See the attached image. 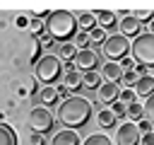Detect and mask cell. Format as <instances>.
<instances>
[{"label":"cell","mask_w":154,"mask_h":145,"mask_svg":"<svg viewBox=\"0 0 154 145\" xmlns=\"http://www.w3.org/2000/svg\"><path fill=\"white\" fill-rule=\"evenodd\" d=\"M53 114L46 109V106H36L34 111H31V116H29V126H31V133H48V130H53Z\"/></svg>","instance_id":"6"},{"label":"cell","mask_w":154,"mask_h":145,"mask_svg":"<svg viewBox=\"0 0 154 145\" xmlns=\"http://www.w3.org/2000/svg\"><path fill=\"white\" fill-rule=\"evenodd\" d=\"M111 111H113L116 118H123V116H125V104H123V102H113V104H111Z\"/></svg>","instance_id":"30"},{"label":"cell","mask_w":154,"mask_h":145,"mask_svg":"<svg viewBox=\"0 0 154 145\" xmlns=\"http://www.w3.org/2000/svg\"><path fill=\"white\" fill-rule=\"evenodd\" d=\"M0 145H17V133L5 123H0Z\"/></svg>","instance_id":"18"},{"label":"cell","mask_w":154,"mask_h":145,"mask_svg":"<svg viewBox=\"0 0 154 145\" xmlns=\"http://www.w3.org/2000/svg\"><path fill=\"white\" fill-rule=\"evenodd\" d=\"M26 22H29V19H26L24 14H19V17H17V27H19V29H24V27H26Z\"/></svg>","instance_id":"37"},{"label":"cell","mask_w":154,"mask_h":145,"mask_svg":"<svg viewBox=\"0 0 154 145\" xmlns=\"http://www.w3.org/2000/svg\"><path fill=\"white\" fill-rule=\"evenodd\" d=\"M55 92H58V99H60V97H63V99H67V97H72V94H70V89H67L65 85H60V87H58Z\"/></svg>","instance_id":"35"},{"label":"cell","mask_w":154,"mask_h":145,"mask_svg":"<svg viewBox=\"0 0 154 145\" xmlns=\"http://www.w3.org/2000/svg\"><path fill=\"white\" fill-rule=\"evenodd\" d=\"M46 34L53 39V41H60V44H67L70 39L77 36V14H72L70 10H53L48 12L46 17Z\"/></svg>","instance_id":"2"},{"label":"cell","mask_w":154,"mask_h":145,"mask_svg":"<svg viewBox=\"0 0 154 145\" xmlns=\"http://www.w3.org/2000/svg\"><path fill=\"white\" fill-rule=\"evenodd\" d=\"M140 138H142V133L137 130V123L125 121L123 126H118V133H116L118 145H140Z\"/></svg>","instance_id":"7"},{"label":"cell","mask_w":154,"mask_h":145,"mask_svg":"<svg viewBox=\"0 0 154 145\" xmlns=\"http://www.w3.org/2000/svg\"><path fill=\"white\" fill-rule=\"evenodd\" d=\"M135 94H137V97H149V94H154V77H152V75L137 77V82H135Z\"/></svg>","instance_id":"12"},{"label":"cell","mask_w":154,"mask_h":145,"mask_svg":"<svg viewBox=\"0 0 154 145\" xmlns=\"http://www.w3.org/2000/svg\"><path fill=\"white\" fill-rule=\"evenodd\" d=\"M82 85H84L87 89H99V87H101V77H99V72H96V70L84 72V75H82Z\"/></svg>","instance_id":"19"},{"label":"cell","mask_w":154,"mask_h":145,"mask_svg":"<svg viewBox=\"0 0 154 145\" xmlns=\"http://www.w3.org/2000/svg\"><path fill=\"white\" fill-rule=\"evenodd\" d=\"M132 17H135L140 24H144V22H152V19H154V12H152V10H137V12H132Z\"/></svg>","instance_id":"26"},{"label":"cell","mask_w":154,"mask_h":145,"mask_svg":"<svg viewBox=\"0 0 154 145\" xmlns=\"http://www.w3.org/2000/svg\"><path fill=\"white\" fill-rule=\"evenodd\" d=\"M60 75H63V63H60L58 56L48 53V56L38 58V63H36V80L38 82H43L46 87H51L53 82L60 80Z\"/></svg>","instance_id":"4"},{"label":"cell","mask_w":154,"mask_h":145,"mask_svg":"<svg viewBox=\"0 0 154 145\" xmlns=\"http://www.w3.org/2000/svg\"><path fill=\"white\" fill-rule=\"evenodd\" d=\"M120 82H125L128 85V89L130 87H135V82H137V75H135V70H128V72H123V80Z\"/></svg>","instance_id":"29"},{"label":"cell","mask_w":154,"mask_h":145,"mask_svg":"<svg viewBox=\"0 0 154 145\" xmlns=\"http://www.w3.org/2000/svg\"><path fill=\"white\" fill-rule=\"evenodd\" d=\"M152 128H154V126H152L147 118H140V121H137V130H140L142 135H144V133H152Z\"/></svg>","instance_id":"32"},{"label":"cell","mask_w":154,"mask_h":145,"mask_svg":"<svg viewBox=\"0 0 154 145\" xmlns=\"http://www.w3.org/2000/svg\"><path fill=\"white\" fill-rule=\"evenodd\" d=\"M103 41H106V31H103L101 27H96V29L89 31V46H99V44H103Z\"/></svg>","instance_id":"25"},{"label":"cell","mask_w":154,"mask_h":145,"mask_svg":"<svg viewBox=\"0 0 154 145\" xmlns=\"http://www.w3.org/2000/svg\"><path fill=\"white\" fill-rule=\"evenodd\" d=\"M140 145H154V130H152V133H144V135L140 138Z\"/></svg>","instance_id":"34"},{"label":"cell","mask_w":154,"mask_h":145,"mask_svg":"<svg viewBox=\"0 0 154 145\" xmlns=\"http://www.w3.org/2000/svg\"><path fill=\"white\" fill-rule=\"evenodd\" d=\"M99 126L101 128H113L116 126V116H113L111 109H101L99 111Z\"/></svg>","instance_id":"21"},{"label":"cell","mask_w":154,"mask_h":145,"mask_svg":"<svg viewBox=\"0 0 154 145\" xmlns=\"http://www.w3.org/2000/svg\"><path fill=\"white\" fill-rule=\"evenodd\" d=\"M51 145H79V135H77V130L65 128V130H60V133L53 135Z\"/></svg>","instance_id":"11"},{"label":"cell","mask_w":154,"mask_h":145,"mask_svg":"<svg viewBox=\"0 0 154 145\" xmlns=\"http://www.w3.org/2000/svg\"><path fill=\"white\" fill-rule=\"evenodd\" d=\"M135 97H137V94H135V89H123V92L118 94V99H120L123 104H132V102H135Z\"/></svg>","instance_id":"28"},{"label":"cell","mask_w":154,"mask_h":145,"mask_svg":"<svg viewBox=\"0 0 154 145\" xmlns=\"http://www.w3.org/2000/svg\"><path fill=\"white\" fill-rule=\"evenodd\" d=\"M75 56H77V46L75 44H60V48H58V58L60 60H67V63H72L75 60Z\"/></svg>","instance_id":"16"},{"label":"cell","mask_w":154,"mask_h":145,"mask_svg":"<svg viewBox=\"0 0 154 145\" xmlns=\"http://www.w3.org/2000/svg\"><path fill=\"white\" fill-rule=\"evenodd\" d=\"M101 75L106 77V82H120L123 80V68L118 65V63H103V68H101Z\"/></svg>","instance_id":"14"},{"label":"cell","mask_w":154,"mask_h":145,"mask_svg":"<svg viewBox=\"0 0 154 145\" xmlns=\"http://www.w3.org/2000/svg\"><path fill=\"white\" fill-rule=\"evenodd\" d=\"M101 48H103V56H106L111 63H120V60L128 58V53H130V41H128L123 34H111V36H106V41L101 44Z\"/></svg>","instance_id":"5"},{"label":"cell","mask_w":154,"mask_h":145,"mask_svg":"<svg viewBox=\"0 0 154 145\" xmlns=\"http://www.w3.org/2000/svg\"><path fill=\"white\" fill-rule=\"evenodd\" d=\"M89 118H91V104L84 97H67L58 106V121L70 130L84 128L89 123Z\"/></svg>","instance_id":"1"},{"label":"cell","mask_w":154,"mask_h":145,"mask_svg":"<svg viewBox=\"0 0 154 145\" xmlns=\"http://www.w3.org/2000/svg\"><path fill=\"white\" fill-rule=\"evenodd\" d=\"M118 94H120V89H118L116 82H101V87H99V102H101V104H113V102H118Z\"/></svg>","instance_id":"9"},{"label":"cell","mask_w":154,"mask_h":145,"mask_svg":"<svg viewBox=\"0 0 154 145\" xmlns=\"http://www.w3.org/2000/svg\"><path fill=\"white\" fill-rule=\"evenodd\" d=\"M132 51V60L144 65V68H154V34L142 31L140 36H135V41L130 44Z\"/></svg>","instance_id":"3"},{"label":"cell","mask_w":154,"mask_h":145,"mask_svg":"<svg viewBox=\"0 0 154 145\" xmlns=\"http://www.w3.org/2000/svg\"><path fill=\"white\" fill-rule=\"evenodd\" d=\"M94 17H96V24H99L101 29H116V27H118V17H116V12H111V10H101V12H96Z\"/></svg>","instance_id":"13"},{"label":"cell","mask_w":154,"mask_h":145,"mask_svg":"<svg viewBox=\"0 0 154 145\" xmlns=\"http://www.w3.org/2000/svg\"><path fill=\"white\" fill-rule=\"evenodd\" d=\"M29 24H31V34H34L36 39L46 34V27L41 24V19H36V17H31V22H29Z\"/></svg>","instance_id":"27"},{"label":"cell","mask_w":154,"mask_h":145,"mask_svg":"<svg viewBox=\"0 0 154 145\" xmlns=\"http://www.w3.org/2000/svg\"><path fill=\"white\" fill-rule=\"evenodd\" d=\"M147 27H149V34H154V19H152V22H149Z\"/></svg>","instance_id":"38"},{"label":"cell","mask_w":154,"mask_h":145,"mask_svg":"<svg viewBox=\"0 0 154 145\" xmlns=\"http://www.w3.org/2000/svg\"><path fill=\"white\" fill-rule=\"evenodd\" d=\"M118 65L123 68V72H128V70H132V68H135V60H132V58H123Z\"/></svg>","instance_id":"33"},{"label":"cell","mask_w":154,"mask_h":145,"mask_svg":"<svg viewBox=\"0 0 154 145\" xmlns=\"http://www.w3.org/2000/svg\"><path fill=\"white\" fill-rule=\"evenodd\" d=\"M125 116H128L130 121H140V118H142V104H137V102L125 104Z\"/></svg>","instance_id":"23"},{"label":"cell","mask_w":154,"mask_h":145,"mask_svg":"<svg viewBox=\"0 0 154 145\" xmlns=\"http://www.w3.org/2000/svg\"><path fill=\"white\" fill-rule=\"evenodd\" d=\"M118 27H120V34H123V36L128 39V36H140V34H142V27H144V24H140V22H137V19H135L132 14H128V17H123V22H120Z\"/></svg>","instance_id":"10"},{"label":"cell","mask_w":154,"mask_h":145,"mask_svg":"<svg viewBox=\"0 0 154 145\" xmlns=\"http://www.w3.org/2000/svg\"><path fill=\"white\" fill-rule=\"evenodd\" d=\"M31 145H43V138H41V133H34V135H31Z\"/></svg>","instance_id":"36"},{"label":"cell","mask_w":154,"mask_h":145,"mask_svg":"<svg viewBox=\"0 0 154 145\" xmlns=\"http://www.w3.org/2000/svg\"><path fill=\"white\" fill-rule=\"evenodd\" d=\"M142 118H147V121L154 126V94H149L147 102L142 104Z\"/></svg>","instance_id":"22"},{"label":"cell","mask_w":154,"mask_h":145,"mask_svg":"<svg viewBox=\"0 0 154 145\" xmlns=\"http://www.w3.org/2000/svg\"><path fill=\"white\" fill-rule=\"evenodd\" d=\"M82 145H111V138L103 135V133H91Z\"/></svg>","instance_id":"24"},{"label":"cell","mask_w":154,"mask_h":145,"mask_svg":"<svg viewBox=\"0 0 154 145\" xmlns=\"http://www.w3.org/2000/svg\"><path fill=\"white\" fill-rule=\"evenodd\" d=\"M96 65H99V56H96L91 48L77 51V56H75V68H79V70H84V72H91V70H96Z\"/></svg>","instance_id":"8"},{"label":"cell","mask_w":154,"mask_h":145,"mask_svg":"<svg viewBox=\"0 0 154 145\" xmlns=\"http://www.w3.org/2000/svg\"><path fill=\"white\" fill-rule=\"evenodd\" d=\"M75 46H79V51H82V48H89V34L79 31V34H77V44H75Z\"/></svg>","instance_id":"31"},{"label":"cell","mask_w":154,"mask_h":145,"mask_svg":"<svg viewBox=\"0 0 154 145\" xmlns=\"http://www.w3.org/2000/svg\"><path fill=\"white\" fill-rule=\"evenodd\" d=\"M38 102L48 109V106H53L55 102H58V92H55V87H43L41 89V94H38Z\"/></svg>","instance_id":"17"},{"label":"cell","mask_w":154,"mask_h":145,"mask_svg":"<svg viewBox=\"0 0 154 145\" xmlns=\"http://www.w3.org/2000/svg\"><path fill=\"white\" fill-rule=\"evenodd\" d=\"M65 87H67L70 92H77V89L82 87V75H79L77 70H72V72H65Z\"/></svg>","instance_id":"20"},{"label":"cell","mask_w":154,"mask_h":145,"mask_svg":"<svg viewBox=\"0 0 154 145\" xmlns=\"http://www.w3.org/2000/svg\"><path fill=\"white\" fill-rule=\"evenodd\" d=\"M77 27H79L84 34H89L91 29H96L99 24H96V17H94V12H82V14H77Z\"/></svg>","instance_id":"15"}]
</instances>
